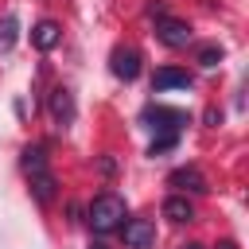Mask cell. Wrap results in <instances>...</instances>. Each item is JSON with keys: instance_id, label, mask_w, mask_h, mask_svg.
<instances>
[{"instance_id": "6da1fadb", "label": "cell", "mask_w": 249, "mask_h": 249, "mask_svg": "<svg viewBox=\"0 0 249 249\" xmlns=\"http://www.w3.org/2000/svg\"><path fill=\"white\" fill-rule=\"evenodd\" d=\"M124 218H128V210H124V198L121 195H97L93 202H89V226L97 230V233H113V230H121L124 226Z\"/></svg>"}, {"instance_id": "7a4b0ae2", "label": "cell", "mask_w": 249, "mask_h": 249, "mask_svg": "<svg viewBox=\"0 0 249 249\" xmlns=\"http://www.w3.org/2000/svg\"><path fill=\"white\" fill-rule=\"evenodd\" d=\"M144 121H148V128H156V132H163V136H179V128L191 121L183 109H167V105H148L144 109Z\"/></svg>"}, {"instance_id": "3957f363", "label": "cell", "mask_w": 249, "mask_h": 249, "mask_svg": "<svg viewBox=\"0 0 249 249\" xmlns=\"http://www.w3.org/2000/svg\"><path fill=\"white\" fill-rule=\"evenodd\" d=\"M156 39H160L163 47H171V51H183V47H191L195 31H191V23H183V19L160 16V19H156Z\"/></svg>"}, {"instance_id": "277c9868", "label": "cell", "mask_w": 249, "mask_h": 249, "mask_svg": "<svg viewBox=\"0 0 249 249\" xmlns=\"http://www.w3.org/2000/svg\"><path fill=\"white\" fill-rule=\"evenodd\" d=\"M47 109H51V121H54L58 128H70V124H74V117H78L74 93H70L66 86H54V89H51V97H47Z\"/></svg>"}, {"instance_id": "5b68a950", "label": "cell", "mask_w": 249, "mask_h": 249, "mask_svg": "<svg viewBox=\"0 0 249 249\" xmlns=\"http://www.w3.org/2000/svg\"><path fill=\"white\" fill-rule=\"evenodd\" d=\"M109 70H113L121 82H136V74H140V51H136V47H117V51L109 54Z\"/></svg>"}, {"instance_id": "8992f818", "label": "cell", "mask_w": 249, "mask_h": 249, "mask_svg": "<svg viewBox=\"0 0 249 249\" xmlns=\"http://www.w3.org/2000/svg\"><path fill=\"white\" fill-rule=\"evenodd\" d=\"M191 86H195V78L187 70H179V66H160L152 74V89L156 93H163V89H191Z\"/></svg>"}, {"instance_id": "52a82bcc", "label": "cell", "mask_w": 249, "mask_h": 249, "mask_svg": "<svg viewBox=\"0 0 249 249\" xmlns=\"http://www.w3.org/2000/svg\"><path fill=\"white\" fill-rule=\"evenodd\" d=\"M167 187H179V191H191V195H206L210 191V183H206V175L198 167H175L167 175Z\"/></svg>"}, {"instance_id": "ba28073f", "label": "cell", "mask_w": 249, "mask_h": 249, "mask_svg": "<svg viewBox=\"0 0 249 249\" xmlns=\"http://www.w3.org/2000/svg\"><path fill=\"white\" fill-rule=\"evenodd\" d=\"M121 230H124V245L128 249H148L156 241V222H148V218H132Z\"/></svg>"}, {"instance_id": "9c48e42d", "label": "cell", "mask_w": 249, "mask_h": 249, "mask_svg": "<svg viewBox=\"0 0 249 249\" xmlns=\"http://www.w3.org/2000/svg\"><path fill=\"white\" fill-rule=\"evenodd\" d=\"M58 39H62V27H58L54 19H39V23L31 27V47H39V51H54Z\"/></svg>"}, {"instance_id": "30bf717a", "label": "cell", "mask_w": 249, "mask_h": 249, "mask_svg": "<svg viewBox=\"0 0 249 249\" xmlns=\"http://www.w3.org/2000/svg\"><path fill=\"white\" fill-rule=\"evenodd\" d=\"M19 167H23V175H27V179H31V175L51 171V167H47V148H43V144H27V148L19 152Z\"/></svg>"}, {"instance_id": "8fae6325", "label": "cell", "mask_w": 249, "mask_h": 249, "mask_svg": "<svg viewBox=\"0 0 249 249\" xmlns=\"http://www.w3.org/2000/svg\"><path fill=\"white\" fill-rule=\"evenodd\" d=\"M163 218H167V222H175V226L191 222V218H195L191 198H187V195H167V198H163Z\"/></svg>"}, {"instance_id": "7c38bea8", "label": "cell", "mask_w": 249, "mask_h": 249, "mask_svg": "<svg viewBox=\"0 0 249 249\" xmlns=\"http://www.w3.org/2000/svg\"><path fill=\"white\" fill-rule=\"evenodd\" d=\"M31 195H35V202H39V206H51V202L58 198V183H54V175H51V171L31 175Z\"/></svg>"}, {"instance_id": "4fadbf2b", "label": "cell", "mask_w": 249, "mask_h": 249, "mask_svg": "<svg viewBox=\"0 0 249 249\" xmlns=\"http://www.w3.org/2000/svg\"><path fill=\"white\" fill-rule=\"evenodd\" d=\"M222 58H226V51H222L218 43H202V47L195 51V62H198L202 70H214V66L222 62Z\"/></svg>"}, {"instance_id": "5bb4252c", "label": "cell", "mask_w": 249, "mask_h": 249, "mask_svg": "<svg viewBox=\"0 0 249 249\" xmlns=\"http://www.w3.org/2000/svg\"><path fill=\"white\" fill-rule=\"evenodd\" d=\"M16 31H19V19H16V16H4V19H0V51H8V47L16 43Z\"/></svg>"}, {"instance_id": "9a60e30c", "label": "cell", "mask_w": 249, "mask_h": 249, "mask_svg": "<svg viewBox=\"0 0 249 249\" xmlns=\"http://www.w3.org/2000/svg\"><path fill=\"white\" fill-rule=\"evenodd\" d=\"M175 144H179V136H156L152 148H148V156H163V152H171Z\"/></svg>"}, {"instance_id": "2e32d148", "label": "cell", "mask_w": 249, "mask_h": 249, "mask_svg": "<svg viewBox=\"0 0 249 249\" xmlns=\"http://www.w3.org/2000/svg\"><path fill=\"white\" fill-rule=\"evenodd\" d=\"M202 121H206V124H222V113H218V109H206Z\"/></svg>"}, {"instance_id": "e0dca14e", "label": "cell", "mask_w": 249, "mask_h": 249, "mask_svg": "<svg viewBox=\"0 0 249 249\" xmlns=\"http://www.w3.org/2000/svg\"><path fill=\"white\" fill-rule=\"evenodd\" d=\"M97 167H101V171H105V175H113V171H117V163H113V160H109V156H101V163H97Z\"/></svg>"}, {"instance_id": "ac0fdd59", "label": "cell", "mask_w": 249, "mask_h": 249, "mask_svg": "<svg viewBox=\"0 0 249 249\" xmlns=\"http://www.w3.org/2000/svg\"><path fill=\"white\" fill-rule=\"evenodd\" d=\"M179 249H206V245H198V241H191V245H179Z\"/></svg>"}, {"instance_id": "d6986e66", "label": "cell", "mask_w": 249, "mask_h": 249, "mask_svg": "<svg viewBox=\"0 0 249 249\" xmlns=\"http://www.w3.org/2000/svg\"><path fill=\"white\" fill-rule=\"evenodd\" d=\"M218 249H237V245H233V241H222V245H218Z\"/></svg>"}, {"instance_id": "ffe728a7", "label": "cell", "mask_w": 249, "mask_h": 249, "mask_svg": "<svg viewBox=\"0 0 249 249\" xmlns=\"http://www.w3.org/2000/svg\"><path fill=\"white\" fill-rule=\"evenodd\" d=\"M89 249H109V245H105V241H93V245H89Z\"/></svg>"}]
</instances>
